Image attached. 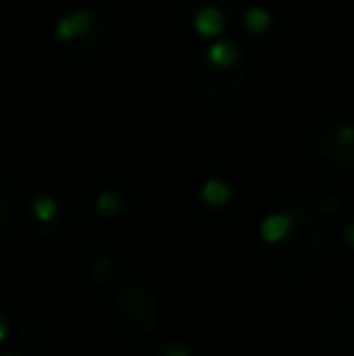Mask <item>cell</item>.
Instances as JSON below:
<instances>
[{
    "label": "cell",
    "mask_w": 354,
    "mask_h": 356,
    "mask_svg": "<svg viewBox=\"0 0 354 356\" xmlns=\"http://www.w3.org/2000/svg\"><path fill=\"white\" fill-rule=\"evenodd\" d=\"M32 213H34V225L42 233H56V230L63 228L61 209L51 199H37L32 207Z\"/></svg>",
    "instance_id": "5b68a950"
},
{
    "label": "cell",
    "mask_w": 354,
    "mask_h": 356,
    "mask_svg": "<svg viewBox=\"0 0 354 356\" xmlns=\"http://www.w3.org/2000/svg\"><path fill=\"white\" fill-rule=\"evenodd\" d=\"M19 213H22V209H19L17 199L10 192L0 189V235L10 233V230L19 223Z\"/></svg>",
    "instance_id": "8992f818"
},
{
    "label": "cell",
    "mask_w": 354,
    "mask_h": 356,
    "mask_svg": "<svg viewBox=\"0 0 354 356\" xmlns=\"http://www.w3.org/2000/svg\"><path fill=\"white\" fill-rule=\"evenodd\" d=\"M5 356H34V354L29 352V349H22V347H19L17 352H10V354H5Z\"/></svg>",
    "instance_id": "4fadbf2b"
},
{
    "label": "cell",
    "mask_w": 354,
    "mask_h": 356,
    "mask_svg": "<svg viewBox=\"0 0 354 356\" xmlns=\"http://www.w3.org/2000/svg\"><path fill=\"white\" fill-rule=\"evenodd\" d=\"M37 342H42V327H39L34 320L22 323V327H19V347L29 349V347H34Z\"/></svg>",
    "instance_id": "30bf717a"
},
{
    "label": "cell",
    "mask_w": 354,
    "mask_h": 356,
    "mask_svg": "<svg viewBox=\"0 0 354 356\" xmlns=\"http://www.w3.org/2000/svg\"><path fill=\"white\" fill-rule=\"evenodd\" d=\"M109 320L119 334L129 339H146L161 325V303L153 291L143 286H124L114 293L109 305Z\"/></svg>",
    "instance_id": "7a4b0ae2"
},
{
    "label": "cell",
    "mask_w": 354,
    "mask_h": 356,
    "mask_svg": "<svg viewBox=\"0 0 354 356\" xmlns=\"http://www.w3.org/2000/svg\"><path fill=\"white\" fill-rule=\"evenodd\" d=\"M262 250L277 269L303 274L316 267L323 252V230L303 209H287L269 216L262 225Z\"/></svg>",
    "instance_id": "6da1fadb"
},
{
    "label": "cell",
    "mask_w": 354,
    "mask_h": 356,
    "mask_svg": "<svg viewBox=\"0 0 354 356\" xmlns=\"http://www.w3.org/2000/svg\"><path fill=\"white\" fill-rule=\"evenodd\" d=\"M345 238H347V243H350V248H354V220H350V223L345 225Z\"/></svg>",
    "instance_id": "8fae6325"
},
{
    "label": "cell",
    "mask_w": 354,
    "mask_h": 356,
    "mask_svg": "<svg viewBox=\"0 0 354 356\" xmlns=\"http://www.w3.org/2000/svg\"><path fill=\"white\" fill-rule=\"evenodd\" d=\"M5 334H8V318H5V313L0 310V342L5 339Z\"/></svg>",
    "instance_id": "7c38bea8"
},
{
    "label": "cell",
    "mask_w": 354,
    "mask_h": 356,
    "mask_svg": "<svg viewBox=\"0 0 354 356\" xmlns=\"http://www.w3.org/2000/svg\"><path fill=\"white\" fill-rule=\"evenodd\" d=\"M204 202L214 209H221L231 202V192H228L223 184H209V187L204 189Z\"/></svg>",
    "instance_id": "9c48e42d"
},
{
    "label": "cell",
    "mask_w": 354,
    "mask_h": 356,
    "mask_svg": "<svg viewBox=\"0 0 354 356\" xmlns=\"http://www.w3.org/2000/svg\"><path fill=\"white\" fill-rule=\"evenodd\" d=\"M78 277L92 291H104L117 282V264L104 252H86L78 259Z\"/></svg>",
    "instance_id": "277c9868"
},
{
    "label": "cell",
    "mask_w": 354,
    "mask_h": 356,
    "mask_svg": "<svg viewBox=\"0 0 354 356\" xmlns=\"http://www.w3.org/2000/svg\"><path fill=\"white\" fill-rule=\"evenodd\" d=\"M151 356H194V354L182 339H166V342H161L153 349Z\"/></svg>",
    "instance_id": "ba28073f"
},
{
    "label": "cell",
    "mask_w": 354,
    "mask_h": 356,
    "mask_svg": "<svg viewBox=\"0 0 354 356\" xmlns=\"http://www.w3.org/2000/svg\"><path fill=\"white\" fill-rule=\"evenodd\" d=\"M354 342V320L337 318L330 325V344H350Z\"/></svg>",
    "instance_id": "52a82bcc"
},
{
    "label": "cell",
    "mask_w": 354,
    "mask_h": 356,
    "mask_svg": "<svg viewBox=\"0 0 354 356\" xmlns=\"http://www.w3.org/2000/svg\"><path fill=\"white\" fill-rule=\"evenodd\" d=\"M316 150L335 168H354V119H335L325 124L316 138Z\"/></svg>",
    "instance_id": "3957f363"
}]
</instances>
